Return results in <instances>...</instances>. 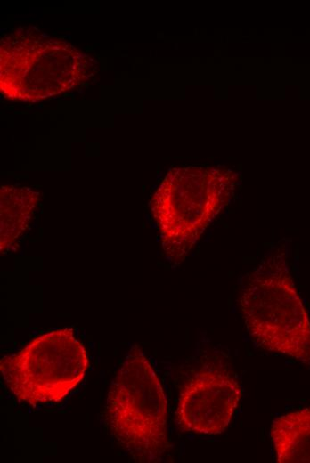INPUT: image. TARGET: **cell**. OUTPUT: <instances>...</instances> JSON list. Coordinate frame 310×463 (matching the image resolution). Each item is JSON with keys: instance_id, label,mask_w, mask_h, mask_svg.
<instances>
[{"instance_id": "6da1fadb", "label": "cell", "mask_w": 310, "mask_h": 463, "mask_svg": "<svg viewBox=\"0 0 310 463\" xmlns=\"http://www.w3.org/2000/svg\"><path fill=\"white\" fill-rule=\"evenodd\" d=\"M105 422L116 443L135 462H159L170 449L167 401L147 356L133 345L112 378Z\"/></svg>"}, {"instance_id": "7a4b0ae2", "label": "cell", "mask_w": 310, "mask_h": 463, "mask_svg": "<svg viewBox=\"0 0 310 463\" xmlns=\"http://www.w3.org/2000/svg\"><path fill=\"white\" fill-rule=\"evenodd\" d=\"M240 307L257 346L310 365V320L282 255L270 253L252 270Z\"/></svg>"}, {"instance_id": "3957f363", "label": "cell", "mask_w": 310, "mask_h": 463, "mask_svg": "<svg viewBox=\"0 0 310 463\" xmlns=\"http://www.w3.org/2000/svg\"><path fill=\"white\" fill-rule=\"evenodd\" d=\"M237 173L210 167L170 169L151 209L167 258L182 262L233 195Z\"/></svg>"}, {"instance_id": "277c9868", "label": "cell", "mask_w": 310, "mask_h": 463, "mask_svg": "<svg viewBox=\"0 0 310 463\" xmlns=\"http://www.w3.org/2000/svg\"><path fill=\"white\" fill-rule=\"evenodd\" d=\"M94 61L64 40L33 28L1 40L0 86L8 98L37 101L71 90L95 71Z\"/></svg>"}, {"instance_id": "5b68a950", "label": "cell", "mask_w": 310, "mask_h": 463, "mask_svg": "<svg viewBox=\"0 0 310 463\" xmlns=\"http://www.w3.org/2000/svg\"><path fill=\"white\" fill-rule=\"evenodd\" d=\"M87 367L86 350L70 328L42 334L0 361L7 388L32 406L62 401L83 380Z\"/></svg>"}, {"instance_id": "8992f818", "label": "cell", "mask_w": 310, "mask_h": 463, "mask_svg": "<svg viewBox=\"0 0 310 463\" xmlns=\"http://www.w3.org/2000/svg\"><path fill=\"white\" fill-rule=\"evenodd\" d=\"M243 395L240 380L228 369L206 364L181 388L176 420L179 427L200 435H219L226 430Z\"/></svg>"}, {"instance_id": "52a82bcc", "label": "cell", "mask_w": 310, "mask_h": 463, "mask_svg": "<svg viewBox=\"0 0 310 463\" xmlns=\"http://www.w3.org/2000/svg\"><path fill=\"white\" fill-rule=\"evenodd\" d=\"M270 438L279 463H310V406L275 418Z\"/></svg>"}, {"instance_id": "ba28073f", "label": "cell", "mask_w": 310, "mask_h": 463, "mask_svg": "<svg viewBox=\"0 0 310 463\" xmlns=\"http://www.w3.org/2000/svg\"><path fill=\"white\" fill-rule=\"evenodd\" d=\"M36 193L27 187L1 190V251L5 252L26 230L36 207Z\"/></svg>"}]
</instances>
